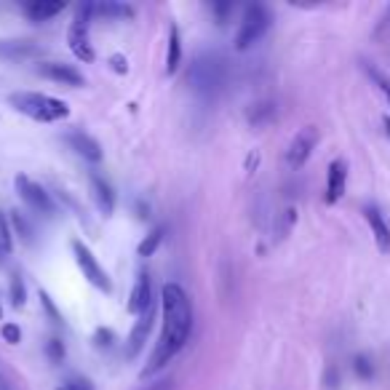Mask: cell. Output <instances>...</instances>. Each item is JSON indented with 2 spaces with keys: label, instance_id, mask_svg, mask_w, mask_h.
Instances as JSON below:
<instances>
[{
  "label": "cell",
  "instance_id": "obj_1",
  "mask_svg": "<svg viewBox=\"0 0 390 390\" xmlns=\"http://www.w3.org/2000/svg\"><path fill=\"white\" fill-rule=\"evenodd\" d=\"M161 305H163V329L155 342V350L150 356V366L142 375H155L166 363L174 358L179 350L185 348L190 332H193V305L182 286L166 283L161 289Z\"/></svg>",
  "mask_w": 390,
  "mask_h": 390
},
{
  "label": "cell",
  "instance_id": "obj_2",
  "mask_svg": "<svg viewBox=\"0 0 390 390\" xmlns=\"http://www.w3.org/2000/svg\"><path fill=\"white\" fill-rule=\"evenodd\" d=\"M188 83L193 86V91L203 99H214L225 83H228V67L225 59L219 54H198L193 59L188 72Z\"/></svg>",
  "mask_w": 390,
  "mask_h": 390
},
{
  "label": "cell",
  "instance_id": "obj_3",
  "mask_svg": "<svg viewBox=\"0 0 390 390\" xmlns=\"http://www.w3.org/2000/svg\"><path fill=\"white\" fill-rule=\"evenodd\" d=\"M8 102H11V108L16 112H22V115L41 123H54L70 115L67 102L54 99L48 94H38V91H16V94L8 96Z\"/></svg>",
  "mask_w": 390,
  "mask_h": 390
},
{
  "label": "cell",
  "instance_id": "obj_4",
  "mask_svg": "<svg viewBox=\"0 0 390 390\" xmlns=\"http://www.w3.org/2000/svg\"><path fill=\"white\" fill-rule=\"evenodd\" d=\"M270 11L265 6H249L246 8V14H243V22H241V30H238V38H235V48L238 51H246L252 43H256L265 32L270 30Z\"/></svg>",
  "mask_w": 390,
  "mask_h": 390
},
{
  "label": "cell",
  "instance_id": "obj_5",
  "mask_svg": "<svg viewBox=\"0 0 390 390\" xmlns=\"http://www.w3.org/2000/svg\"><path fill=\"white\" fill-rule=\"evenodd\" d=\"M94 14V6L91 3H86L81 6V11H78V19L72 22V27H70V48H72V54L78 56L81 62H94V48H91V41H89V19Z\"/></svg>",
  "mask_w": 390,
  "mask_h": 390
},
{
  "label": "cell",
  "instance_id": "obj_6",
  "mask_svg": "<svg viewBox=\"0 0 390 390\" xmlns=\"http://www.w3.org/2000/svg\"><path fill=\"white\" fill-rule=\"evenodd\" d=\"M72 254H75L78 268L83 270V278L91 283V286L102 289V292H110V289H112V283H110L105 268L96 262V256L91 254V249H89L86 243H83V241H72Z\"/></svg>",
  "mask_w": 390,
  "mask_h": 390
},
{
  "label": "cell",
  "instance_id": "obj_7",
  "mask_svg": "<svg viewBox=\"0 0 390 390\" xmlns=\"http://www.w3.org/2000/svg\"><path fill=\"white\" fill-rule=\"evenodd\" d=\"M16 193L22 195V201L27 203L32 212H38L43 216H54L56 206L51 201V195L41 188V185H35L32 179L27 176H16Z\"/></svg>",
  "mask_w": 390,
  "mask_h": 390
},
{
  "label": "cell",
  "instance_id": "obj_8",
  "mask_svg": "<svg viewBox=\"0 0 390 390\" xmlns=\"http://www.w3.org/2000/svg\"><path fill=\"white\" fill-rule=\"evenodd\" d=\"M316 145H318V129H316V126L299 129L297 136L292 139L289 150H286V163H289L292 169H299V166L310 158V152L316 150Z\"/></svg>",
  "mask_w": 390,
  "mask_h": 390
},
{
  "label": "cell",
  "instance_id": "obj_9",
  "mask_svg": "<svg viewBox=\"0 0 390 390\" xmlns=\"http://www.w3.org/2000/svg\"><path fill=\"white\" fill-rule=\"evenodd\" d=\"M345 185H348V163L342 158L329 163V174H326V203H337L345 195Z\"/></svg>",
  "mask_w": 390,
  "mask_h": 390
},
{
  "label": "cell",
  "instance_id": "obj_10",
  "mask_svg": "<svg viewBox=\"0 0 390 390\" xmlns=\"http://www.w3.org/2000/svg\"><path fill=\"white\" fill-rule=\"evenodd\" d=\"M363 216H366V222H369V228H372V235H375L377 249H379L382 254H388L390 252V225H388V219L382 216V212H379L377 206H366V209H363Z\"/></svg>",
  "mask_w": 390,
  "mask_h": 390
},
{
  "label": "cell",
  "instance_id": "obj_11",
  "mask_svg": "<svg viewBox=\"0 0 390 390\" xmlns=\"http://www.w3.org/2000/svg\"><path fill=\"white\" fill-rule=\"evenodd\" d=\"M38 72H41L43 78H48V81H54V83H62V86H83V75L75 67H70V65L43 62L41 67H38Z\"/></svg>",
  "mask_w": 390,
  "mask_h": 390
},
{
  "label": "cell",
  "instance_id": "obj_12",
  "mask_svg": "<svg viewBox=\"0 0 390 390\" xmlns=\"http://www.w3.org/2000/svg\"><path fill=\"white\" fill-rule=\"evenodd\" d=\"M152 318H155V305H150L139 318H136L134 323V329H131V337H129V356L134 358L139 350L145 348V342H148V334H150V329H152Z\"/></svg>",
  "mask_w": 390,
  "mask_h": 390
},
{
  "label": "cell",
  "instance_id": "obj_13",
  "mask_svg": "<svg viewBox=\"0 0 390 390\" xmlns=\"http://www.w3.org/2000/svg\"><path fill=\"white\" fill-rule=\"evenodd\" d=\"M150 305H152V283H150L148 273L142 270V273L136 275V286H134V292H131V299H129V310H131L134 316H142Z\"/></svg>",
  "mask_w": 390,
  "mask_h": 390
},
{
  "label": "cell",
  "instance_id": "obj_14",
  "mask_svg": "<svg viewBox=\"0 0 390 390\" xmlns=\"http://www.w3.org/2000/svg\"><path fill=\"white\" fill-rule=\"evenodd\" d=\"M67 142L70 148L75 150L81 158H86V161L91 163L102 161V148H99V142H96L94 136L83 134V131H72V134H67Z\"/></svg>",
  "mask_w": 390,
  "mask_h": 390
},
{
  "label": "cell",
  "instance_id": "obj_15",
  "mask_svg": "<svg viewBox=\"0 0 390 390\" xmlns=\"http://www.w3.org/2000/svg\"><path fill=\"white\" fill-rule=\"evenodd\" d=\"M91 190H94V201L99 206V212L105 216L112 214V209H115V193H112L108 179H102L99 174L91 171Z\"/></svg>",
  "mask_w": 390,
  "mask_h": 390
},
{
  "label": "cell",
  "instance_id": "obj_16",
  "mask_svg": "<svg viewBox=\"0 0 390 390\" xmlns=\"http://www.w3.org/2000/svg\"><path fill=\"white\" fill-rule=\"evenodd\" d=\"M25 11L32 22H46V19L65 11V0H32V3H27Z\"/></svg>",
  "mask_w": 390,
  "mask_h": 390
},
{
  "label": "cell",
  "instance_id": "obj_17",
  "mask_svg": "<svg viewBox=\"0 0 390 390\" xmlns=\"http://www.w3.org/2000/svg\"><path fill=\"white\" fill-rule=\"evenodd\" d=\"M38 54V46L30 41H0V56L3 59H27Z\"/></svg>",
  "mask_w": 390,
  "mask_h": 390
},
{
  "label": "cell",
  "instance_id": "obj_18",
  "mask_svg": "<svg viewBox=\"0 0 390 390\" xmlns=\"http://www.w3.org/2000/svg\"><path fill=\"white\" fill-rule=\"evenodd\" d=\"M179 56H182L179 30L171 27V35H169V54H166V70H169V72H176V67H179Z\"/></svg>",
  "mask_w": 390,
  "mask_h": 390
},
{
  "label": "cell",
  "instance_id": "obj_19",
  "mask_svg": "<svg viewBox=\"0 0 390 390\" xmlns=\"http://www.w3.org/2000/svg\"><path fill=\"white\" fill-rule=\"evenodd\" d=\"M275 118V108L270 105V102H262V105H254V108L249 110V123L252 126H265Z\"/></svg>",
  "mask_w": 390,
  "mask_h": 390
},
{
  "label": "cell",
  "instance_id": "obj_20",
  "mask_svg": "<svg viewBox=\"0 0 390 390\" xmlns=\"http://www.w3.org/2000/svg\"><path fill=\"white\" fill-rule=\"evenodd\" d=\"M163 235H166V230H163V228H155V230H152L148 238L139 243V249H136V252H139V256H152V254H155V249L161 246Z\"/></svg>",
  "mask_w": 390,
  "mask_h": 390
},
{
  "label": "cell",
  "instance_id": "obj_21",
  "mask_svg": "<svg viewBox=\"0 0 390 390\" xmlns=\"http://www.w3.org/2000/svg\"><path fill=\"white\" fill-rule=\"evenodd\" d=\"M11 246H14V241H11V230H8V219L0 214V265L8 259V254H11Z\"/></svg>",
  "mask_w": 390,
  "mask_h": 390
},
{
  "label": "cell",
  "instance_id": "obj_22",
  "mask_svg": "<svg viewBox=\"0 0 390 390\" xmlns=\"http://www.w3.org/2000/svg\"><path fill=\"white\" fill-rule=\"evenodd\" d=\"M94 14H102V16H131V8H129V6H121V3H102V6H94Z\"/></svg>",
  "mask_w": 390,
  "mask_h": 390
},
{
  "label": "cell",
  "instance_id": "obj_23",
  "mask_svg": "<svg viewBox=\"0 0 390 390\" xmlns=\"http://www.w3.org/2000/svg\"><path fill=\"white\" fill-rule=\"evenodd\" d=\"M353 369H356V375L361 377V379H372V377H375V366H372V361H369L366 356H356Z\"/></svg>",
  "mask_w": 390,
  "mask_h": 390
},
{
  "label": "cell",
  "instance_id": "obj_24",
  "mask_svg": "<svg viewBox=\"0 0 390 390\" xmlns=\"http://www.w3.org/2000/svg\"><path fill=\"white\" fill-rule=\"evenodd\" d=\"M56 390H94V385L86 377H70L67 382H62Z\"/></svg>",
  "mask_w": 390,
  "mask_h": 390
},
{
  "label": "cell",
  "instance_id": "obj_25",
  "mask_svg": "<svg viewBox=\"0 0 390 390\" xmlns=\"http://www.w3.org/2000/svg\"><path fill=\"white\" fill-rule=\"evenodd\" d=\"M11 302H14L16 308H19V305H25V281H22L19 275L11 278Z\"/></svg>",
  "mask_w": 390,
  "mask_h": 390
},
{
  "label": "cell",
  "instance_id": "obj_26",
  "mask_svg": "<svg viewBox=\"0 0 390 390\" xmlns=\"http://www.w3.org/2000/svg\"><path fill=\"white\" fill-rule=\"evenodd\" d=\"M366 72L375 78V83L379 86V91L385 94V99H388V105H390V81L385 78V75H382V72H379V70H375V67H366Z\"/></svg>",
  "mask_w": 390,
  "mask_h": 390
},
{
  "label": "cell",
  "instance_id": "obj_27",
  "mask_svg": "<svg viewBox=\"0 0 390 390\" xmlns=\"http://www.w3.org/2000/svg\"><path fill=\"white\" fill-rule=\"evenodd\" d=\"M3 339H6V342H11V345H16V342L22 339L19 326H16V323H6V326H3Z\"/></svg>",
  "mask_w": 390,
  "mask_h": 390
},
{
  "label": "cell",
  "instance_id": "obj_28",
  "mask_svg": "<svg viewBox=\"0 0 390 390\" xmlns=\"http://www.w3.org/2000/svg\"><path fill=\"white\" fill-rule=\"evenodd\" d=\"M14 225H16V230H19V235L25 238V241H30V235H32V230H30V225L19 216V212L14 214Z\"/></svg>",
  "mask_w": 390,
  "mask_h": 390
},
{
  "label": "cell",
  "instance_id": "obj_29",
  "mask_svg": "<svg viewBox=\"0 0 390 390\" xmlns=\"http://www.w3.org/2000/svg\"><path fill=\"white\" fill-rule=\"evenodd\" d=\"M96 345H99V348H110V345H112V332H110V329H99V332H96Z\"/></svg>",
  "mask_w": 390,
  "mask_h": 390
},
{
  "label": "cell",
  "instance_id": "obj_30",
  "mask_svg": "<svg viewBox=\"0 0 390 390\" xmlns=\"http://www.w3.org/2000/svg\"><path fill=\"white\" fill-rule=\"evenodd\" d=\"M48 356H51L54 361H59V358L65 356V345H62L59 339H51V342H48Z\"/></svg>",
  "mask_w": 390,
  "mask_h": 390
},
{
  "label": "cell",
  "instance_id": "obj_31",
  "mask_svg": "<svg viewBox=\"0 0 390 390\" xmlns=\"http://www.w3.org/2000/svg\"><path fill=\"white\" fill-rule=\"evenodd\" d=\"M142 390H174V382L171 379H161V382H152V385H148V388Z\"/></svg>",
  "mask_w": 390,
  "mask_h": 390
},
{
  "label": "cell",
  "instance_id": "obj_32",
  "mask_svg": "<svg viewBox=\"0 0 390 390\" xmlns=\"http://www.w3.org/2000/svg\"><path fill=\"white\" fill-rule=\"evenodd\" d=\"M390 27V8H388V14L382 16V19H379V25H377V30H375V35H382V32H385V30Z\"/></svg>",
  "mask_w": 390,
  "mask_h": 390
},
{
  "label": "cell",
  "instance_id": "obj_33",
  "mask_svg": "<svg viewBox=\"0 0 390 390\" xmlns=\"http://www.w3.org/2000/svg\"><path fill=\"white\" fill-rule=\"evenodd\" d=\"M233 8H235L233 3H225V6H214V11L219 14V22H225V14H228V11H233Z\"/></svg>",
  "mask_w": 390,
  "mask_h": 390
},
{
  "label": "cell",
  "instance_id": "obj_34",
  "mask_svg": "<svg viewBox=\"0 0 390 390\" xmlns=\"http://www.w3.org/2000/svg\"><path fill=\"white\" fill-rule=\"evenodd\" d=\"M112 65H115V70H118V72H126V65H123L121 56H112Z\"/></svg>",
  "mask_w": 390,
  "mask_h": 390
},
{
  "label": "cell",
  "instance_id": "obj_35",
  "mask_svg": "<svg viewBox=\"0 0 390 390\" xmlns=\"http://www.w3.org/2000/svg\"><path fill=\"white\" fill-rule=\"evenodd\" d=\"M385 129H388V134H390V118H385Z\"/></svg>",
  "mask_w": 390,
  "mask_h": 390
},
{
  "label": "cell",
  "instance_id": "obj_36",
  "mask_svg": "<svg viewBox=\"0 0 390 390\" xmlns=\"http://www.w3.org/2000/svg\"><path fill=\"white\" fill-rule=\"evenodd\" d=\"M0 316H3V310H0Z\"/></svg>",
  "mask_w": 390,
  "mask_h": 390
}]
</instances>
